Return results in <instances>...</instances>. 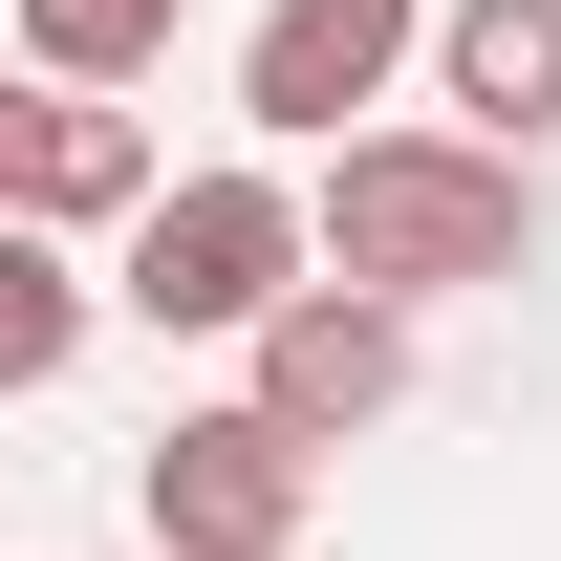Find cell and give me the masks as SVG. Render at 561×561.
<instances>
[{
  "instance_id": "6da1fadb",
  "label": "cell",
  "mask_w": 561,
  "mask_h": 561,
  "mask_svg": "<svg viewBox=\"0 0 561 561\" xmlns=\"http://www.w3.org/2000/svg\"><path fill=\"white\" fill-rule=\"evenodd\" d=\"M324 195V280L367 302H476V280H540V151H476V130H367L302 173Z\"/></svg>"
},
{
  "instance_id": "7a4b0ae2",
  "label": "cell",
  "mask_w": 561,
  "mask_h": 561,
  "mask_svg": "<svg viewBox=\"0 0 561 561\" xmlns=\"http://www.w3.org/2000/svg\"><path fill=\"white\" fill-rule=\"evenodd\" d=\"M302 280H324V195H302L280 151H195V173L151 195V238L108 260V302H130L151 346H260Z\"/></svg>"
},
{
  "instance_id": "3957f363",
  "label": "cell",
  "mask_w": 561,
  "mask_h": 561,
  "mask_svg": "<svg viewBox=\"0 0 561 561\" xmlns=\"http://www.w3.org/2000/svg\"><path fill=\"white\" fill-rule=\"evenodd\" d=\"M130 518H151V561H302L324 454H302L260 389H216V411H173V432L130 454Z\"/></svg>"
},
{
  "instance_id": "277c9868",
  "label": "cell",
  "mask_w": 561,
  "mask_h": 561,
  "mask_svg": "<svg viewBox=\"0 0 561 561\" xmlns=\"http://www.w3.org/2000/svg\"><path fill=\"white\" fill-rule=\"evenodd\" d=\"M454 0H260L238 22V130L260 151H367V108L432 66Z\"/></svg>"
},
{
  "instance_id": "5b68a950",
  "label": "cell",
  "mask_w": 561,
  "mask_h": 561,
  "mask_svg": "<svg viewBox=\"0 0 561 561\" xmlns=\"http://www.w3.org/2000/svg\"><path fill=\"white\" fill-rule=\"evenodd\" d=\"M151 195H173V151H151L130 87H22V108H0V216H22V238H108V260H130Z\"/></svg>"
},
{
  "instance_id": "8992f818",
  "label": "cell",
  "mask_w": 561,
  "mask_h": 561,
  "mask_svg": "<svg viewBox=\"0 0 561 561\" xmlns=\"http://www.w3.org/2000/svg\"><path fill=\"white\" fill-rule=\"evenodd\" d=\"M411 367H432V324H411V302H367V280H302L260 346H238V389H260L302 454H346V432H389V411H411Z\"/></svg>"
},
{
  "instance_id": "52a82bcc",
  "label": "cell",
  "mask_w": 561,
  "mask_h": 561,
  "mask_svg": "<svg viewBox=\"0 0 561 561\" xmlns=\"http://www.w3.org/2000/svg\"><path fill=\"white\" fill-rule=\"evenodd\" d=\"M432 130L561 151V0H454V22H432Z\"/></svg>"
},
{
  "instance_id": "ba28073f",
  "label": "cell",
  "mask_w": 561,
  "mask_h": 561,
  "mask_svg": "<svg viewBox=\"0 0 561 561\" xmlns=\"http://www.w3.org/2000/svg\"><path fill=\"white\" fill-rule=\"evenodd\" d=\"M87 324H108V280H87V238H22L0 216V389H66Z\"/></svg>"
},
{
  "instance_id": "9c48e42d",
  "label": "cell",
  "mask_w": 561,
  "mask_h": 561,
  "mask_svg": "<svg viewBox=\"0 0 561 561\" xmlns=\"http://www.w3.org/2000/svg\"><path fill=\"white\" fill-rule=\"evenodd\" d=\"M173 22L195 0H22V87H130V66H173Z\"/></svg>"
}]
</instances>
